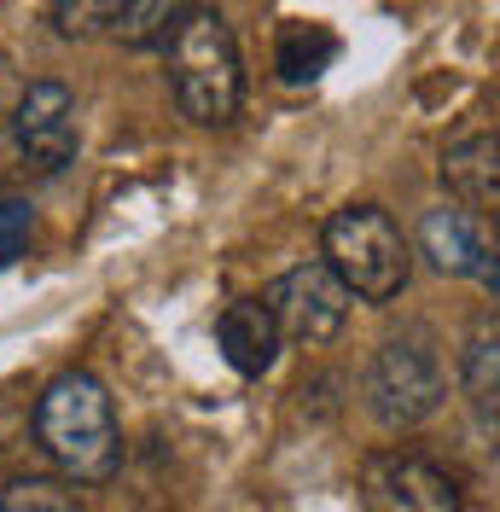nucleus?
I'll return each instance as SVG.
<instances>
[{"label": "nucleus", "mask_w": 500, "mask_h": 512, "mask_svg": "<svg viewBox=\"0 0 500 512\" xmlns=\"http://www.w3.org/2000/svg\"><path fill=\"white\" fill-rule=\"evenodd\" d=\"M35 443L70 483H111L123 466V425L111 390L82 367L59 373L35 402Z\"/></svg>", "instance_id": "1"}, {"label": "nucleus", "mask_w": 500, "mask_h": 512, "mask_svg": "<svg viewBox=\"0 0 500 512\" xmlns=\"http://www.w3.org/2000/svg\"><path fill=\"white\" fill-rule=\"evenodd\" d=\"M495 262H500V222H495Z\"/></svg>", "instance_id": "17"}, {"label": "nucleus", "mask_w": 500, "mask_h": 512, "mask_svg": "<svg viewBox=\"0 0 500 512\" xmlns=\"http://www.w3.org/2000/svg\"><path fill=\"white\" fill-rule=\"evenodd\" d=\"M163 64H169V94L181 105V117L204 128H221L239 117L245 64H239V41H233L216 6H181L175 30L163 41Z\"/></svg>", "instance_id": "2"}, {"label": "nucleus", "mask_w": 500, "mask_h": 512, "mask_svg": "<svg viewBox=\"0 0 500 512\" xmlns=\"http://www.w3.org/2000/svg\"><path fill=\"white\" fill-rule=\"evenodd\" d=\"M495 134H500V94H495Z\"/></svg>", "instance_id": "18"}, {"label": "nucleus", "mask_w": 500, "mask_h": 512, "mask_svg": "<svg viewBox=\"0 0 500 512\" xmlns=\"http://www.w3.org/2000/svg\"><path fill=\"white\" fill-rule=\"evenodd\" d=\"M442 187L454 192L460 204L477 210H500V134H460L442 152Z\"/></svg>", "instance_id": "10"}, {"label": "nucleus", "mask_w": 500, "mask_h": 512, "mask_svg": "<svg viewBox=\"0 0 500 512\" xmlns=\"http://www.w3.org/2000/svg\"><path fill=\"white\" fill-rule=\"evenodd\" d=\"M0 512H82L64 478H12L0 483Z\"/></svg>", "instance_id": "13"}, {"label": "nucleus", "mask_w": 500, "mask_h": 512, "mask_svg": "<svg viewBox=\"0 0 500 512\" xmlns=\"http://www.w3.org/2000/svg\"><path fill=\"white\" fill-rule=\"evenodd\" d=\"M419 245H425L437 274H460V280H489V286H500L495 239L483 233V222L471 216L466 204H437L425 216V227H419Z\"/></svg>", "instance_id": "8"}, {"label": "nucleus", "mask_w": 500, "mask_h": 512, "mask_svg": "<svg viewBox=\"0 0 500 512\" xmlns=\"http://www.w3.org/2000/svg\"><path fill=\"white\" fill-rule=\"evenodd\" d=\"M361 489L373 512H460L454 478L419 454H373Z\"/></svg>", "instance_id": "7"}, {"label": "nucleus", "mask_w": 500, "mask_h": 512, "mask_svg": "<svg viewBox=\"0 0 500 512\" xmlns=\"http://www.w3.org/2000/svg\"><path fill=\"white\" fill-rule=\"evenodd\" d=\"M338 59V35L320 24H285L280 30V76L285 82H314L326 64Z\"/></svg>", "instance_id": "12"}, {"label": "nucleus", "mask_w": 500, "mask_h": 512, "mask_svg": "<svg viewBox=\"0 0 500 512\" xmlns=\"http://www.w3.org/2000/svg\"><path fill=\"white\" fill-rule=\"evenodd\" d=\"M35 239V210L24 198H0V268H12Z\"/></svg>", "instance_id": "16"}, {"label": "nucleus", "mask_w": 500, "mask_h": 512, "mask_svg": "<svg viewBox=\"0 0 500 512\" xmlns=\"http://www.w3.org/2000/svg\"><path fill=\"white\" fill-rule=\"evenodd\" d=\"M175 18H181V6H169V0L123 6V24H117V41H123V47H163V41H169V30H175Z\"/></svg>", "instance_id": "14"}, {"label": "nucleus", "mask_w": 500, "mask_h": 512, "mask_svg": "<svg viewBox=\"0 0 500 512\" xmlns=\"http://www.w3.org/2000/svg\"><path fill=\"white\" fill-rule=\"evenodd\" d=\"M12 140L35 175H59L76 163L82 128H76V94L64 82H30L12 111Z\"/></svg>", "instance_id": "6"}, {"label": "nucleus", "mask_w": 500, "mask_h": 512, "mask_svg": "<svg viewBox=\"0 0 500 512\" xmlns=\"http://www.w3.org/2000/svg\"><path fill=\"white\" fill-rule=\"evenodd\" d=\"M53 24H59V35H99L105 24L117 30L123 24V0H59Z\"/></svg>", "instance_id": "15"}, {"label": "nucleus", "mask_w": 500, "mask_h": 512, "mask_svg": "<svg viewBox=\"0 0 500 512\" xmlns=\"http://www.w3.org/2000/svg\"><path fill=\"white\" fill-rule=\"evenodd\" d=\"M326 262L361 303H390L402 297L407 274H413V251L407 233L384 204H344L326 222Z\"/></svg>", "instance_id": "3"}, {"label": "nucleus", "mask_w": 500, "mask_h": 512, "mask_svg": "<svg viewBox=\"0 0 500 512\" xmlns=\"http://www.w3.org/2000/svg\"><path fill=\"white\" fill-rule=\"evenodd\" d=\"M460 384L483 414H500V303L471 320L466 350H460Z\"/></svg>", "instance_id": "11"}, {"label": "nucleus", "mask_w": 500, "mask_h": 512, "mask_svg": "<svg viewBox=\"0 0 500 512\" xmlns=\"http://www.w3.org/2000/svg\"><path fill=\"white\" fill-rule=\"evenodd\" d=\"M448 396V373H442L437 338L407 326V332H390L378 344L373 367H367V408L384 431H407L419 419H431Z\"/></svg>", "instance_id": "4"}, {"label": "nucleus", "mask_w": 500, "mask_h": 512, "mask_svg": "<svg viewBox=\"0 0 500 512\" xmlns=\"http://www.w3.org/2000/svg\"><path fill=\"white\" fill-rule=\"evenodd\" d=\"M216 344H221V355H227V367H233V373L262 379V373L274 367V355H280V320L268 315V303H262V297H239V303H227V309H221Z\"/></svg>", "instance_id": "9"}, {"label": "nucleus", "mask_w": 500, "mask_h": 512, "mask_svg": "<svg viewBox=\"0 0 500 512\" xmlns=\"http://www.w3.org/2000/svg\"><path fill=\"white\" fill-rule=\"evenodd\" d=\"M349 297L355 291L332 274V262H297L268 286V315L280 320V338L291 344H332L349 320Z\"/></svg>", "instance_id": "5"}]
</instances>
